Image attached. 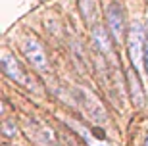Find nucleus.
Instances as JSON below:
<instances>
[{"label":"nucleus","instance_id":"1","mask_svg":"<svg viewBox=\"0 0 148 146\" xmlns=\"http://www.w3.org/2000/svg\"><path fill=\"white\" fill-rule=\"evenodd\" d=\"M127 44H129V56H131L133 67L137 73H140L144 65V56H146V35L138 21L131 23L129 35H127Z\"/></svg>","mask_w":148,"mask_h":146},{"label":"nucleus","instance_id":"2","mask_svg":"<svg viewBox=\"0 0 148 146\" xmlns=\"http://www.w3.org/2000/svg\"><path fill=\"white\" fill-rule=\"evenodd\" d=\"M75 98H77V102H79V106L83 108V112L92 119V121H96V123L108 121V114H106L104 104L100 102V98L94 92H90L85 87H77L75 88Z\"/></svg>","mask_w":148,"mask_h":146},{"label":"nucleus","instance_id":"3","mask_svg":"<svg viewBox=\"0 0 148 146\" xmlns=\"http://www.w3.org/2000/svg\"><path fill=\"white\" fill-rule=\"evenodd\" d=\"M23 54H25V58H27V62L31 65H33L35 69L38 71H48V56H46V52H44L42 44L38 42L35 37H27L23 38Z\"/></svg>","mask_w":148,"mask_h":146},{"label":"nucleus","instance_id":"4","mask_svg":"<svg viewBox=\"0 0 148 146\" xmlns=\"http://www.w3.org/2000/svg\"><path fill=\"white\" fill-rule=\"evenodd\" d=\"M2 69H4V73L10 77L12 81L19 83V85H23V87H27V88L38 90L37 83H35L33 79H31L25 71H23V67L19 65V62H17V60L14 58L12 54H8V52H4V54H2Z\"/></svg>","mask_w":148,"mask_h":146},{"label":"nucleus","instance_id":"5","mask_svg":"<svg viewBox=\"0 0 148 146\" xmlns=\"http://www.w3.org/2000/svg\"><path fill=\"white\" fill-rule=\"evenodd\" d=\"M108 31H110L112 38L119 44L123 42V37H125V17H123V10H121L119 4H112L108 8Z\"/></svg>","mask_w":148,"mask_h":146},{"label":"nucleus","instance_id":"6","mask_svg":"<svg viewBox=\"0 0 148 146\" xmlns=\"http://www.w3.org/2000/svg\"><path fill=\"white\" fill-rule=\"evenodd\" d=\"M125 75H127V85H129V94H131L133 104H135L137 108H144V104H146V94H144V90H143V85H140V81H138L135 67H129Z\"/></svg>","mask_w":148,"mask_h":146},{"label":"nucleus","instance_id":"7","mask_svg":"<svg viewBox=\"0 0 148 146\" xmlns=\"http://www.w3.org/2000/svg\"><path fill=\"white\" fill-rule=\"evenodd\" d=\"M79 12H81L85 23L90 29L98 25V17H100L98 0H79Z\"/></svg>","mask_w":148,"mask_h":146},{"label":"nucleus","instance_id":"8","mask_svg":"<svg viewBox=\"0 0 148 146\" xmlns=\"http://www.w3.org/2000/svg\"><path fill=\"white\" fill-rule=\"evenodd\" d=\"M27 127H29V133H31L29 136H33L40 146H58L54 133H52L48 127H44V125H37V123H31V125L27 123Z\"/></svg>","mask_w":148,"mask_h":146},{"label":"nucleus","instance_id":"9","mask_svg":"<svg viewBox=\"0 0 148 146\" xmlns=\"http://www.w3.org/2000/svg\"><path fill=\"white\" fill-rule=\"evenodd\" d=\"M92 42L96 44V48H98L102 54H106V56L112 54V40H110V37H108V31H106L100 23L96 27H92Z\"/></svg>","mask_w":148,"mask_h":146},{"label":"nucleus","instance_id":"10","mask_svg":"<svg viewBox=\"0 0 148 146\" xmlns=\"http://www.w3.org/2000/svg\"><path fill=\"white\" fill-rule=\"evenodd\" d=\"M67 125H69V127H71V129L75 131L77 135L81 136V138H85L88 146H106L104 142H98L96 138H92V136H90V133H88V131L85 129L83 125H79V123H73V121H67Z\"/></svg>","mask_w":148,"mask_h":146},{"label":"nucleus","instance_id":"11","mask_svg":"<svg viewBox=\"0 0 148 146\" xmlns=\"http://www.w3.org/2000/svg\"><path fill=\"white\" fill-rule=\"evenodd\" d=\"M2 129H4V133H6L8 136H14V135H17V129H16V125H12L10 121H6Z\"/></svg>","mask_w":148,"mask_h":146},{"label":"nucleus","instance_id":"12","mask_svg":"<svg viewBox=\"0 0 148 146\" xmlns=\"http://www.w3.org/2000/svg\"><path fill=\"white\" fill-rule=\"evenodd\" d=\"M144 67H146V73H148V35H146V56H144Z\"/></svg>","mask_w":148,"mask_h":146}]
</instances>
